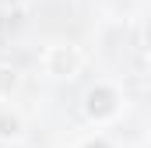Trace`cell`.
I'll list each match as a JSON object with an SVG mask.
<instances>
[{
  "instance_id": "277c9868",
  "label": "cell",
  "mask_w": 151,
  "mask_h": 148,
  "mask_svg": "<svg viewBox=\"0 0 151 148\" xmlns=\"http://www.w3.org/2000/svg\"><path fill=\"white\" fill-rule=\"evenodd\" d=\"M14 88H18V67L0 64V99H11Z\"/></svg>"
},
{
  "instance_id": "6da1fadb",
  "label": "cell",
  "mask_w": 151,
  "mask_h": 148,
  "mask_svg": "<svg viewBox=\"0 0 151 148\" xmlns=\"http://www.w3.org/2000/svg\"><path fill=\"white\" fill-rule=\"evenodd\" d=\"M119 110H123V95L109 81H95L84 92V116L91 123H109V120L119 116Z\"/></svg>"
},
{
  "instance_id": "3957f363",
  "label": "cell",
  "mask_w": 151,
  "mask_h": 148,
  "mask_svg": "<svg viewBox=\"0 0 151 148\" xmlns=\"http://www.w3.org/2000/svg\"><path fill=\"white\" fill-rule=\"evenodd\" d=\"M25 138V120L14 110H0V141H21Z\"/></svg>"
},
{
  "instance_id": "5b68a950",
  "label": "cell",
  "mask_w": 151,
  "mask_h": 148,
  "mask_svg": "<svg viewBox=\"0 0 151 148\" xmlns=\"http://www.w3.org/2000/svg\"><path fill=\"white\" fill-rule=\"evenodd\" d=\"M84 148H109L106 141H91V145H84Z\"/></svg>"
},
{
  "instance_id": "7a4b0ae2",
  "label": "cell",
  "mask_w": 151,
  "mask_h": 148,
  "mask_svg": "<svg viewBox=\"0 0 151 148\" xmlns=\"http://www.w3.org/2000/svg\"><path fill=\"white\" fill-rule=\"evenodd\" d=\"M42 71L49 78H74L81 71V49L70 42H53L42 53Z\"/></svg>"
}]
</instances>
